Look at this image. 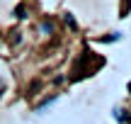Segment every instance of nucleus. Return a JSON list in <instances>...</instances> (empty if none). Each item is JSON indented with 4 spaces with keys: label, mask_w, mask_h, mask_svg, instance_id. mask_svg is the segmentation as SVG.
<instances>
[{
    "label": "nucleus",
    "mask_w": 131,
    "mask_h": 124,
    "mask_svg": "<svg viewBox=\"0 0 131 124\" xmlns=\"http://www.w3.org/2000/svg\"><path fill=\"white\" fill-rule=\"evenodd\" d=\"M66 22H68V24H70V27H73V29H75V27H78V24H75V19H73V17H70V15H66Z\"/></svg>",
    "instance_id": "obj_1"
}]
</instances>
